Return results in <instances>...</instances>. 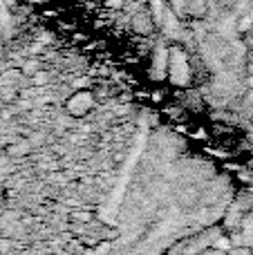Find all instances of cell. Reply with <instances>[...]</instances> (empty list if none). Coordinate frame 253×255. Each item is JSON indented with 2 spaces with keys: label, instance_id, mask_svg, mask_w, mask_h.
I'll use <instances>...</instances> for the list:
<instances>
[{
  "label": "cell",
  "instance_id": "cell-1",
  "mask_svg": "<svg viewBox=\"0 0 253 255\" xmlns=\"http://www.w3.org/2000/svg\"><path fill=\"white\" fill-rule=\"evenodd\" d=\"M31 70H36V63H27L25 65V72H31Z\"/></svg>",
  "mask_w": 253,
  "mask_h": 255
},
{
  "label": "cell",
  "instance_id": "cell-2",
  "mask_svg": "<svg viewBox=\"0 0 253 255\" xmlns=\"http://www.w3.org/2000/svg\"><path fill=\"white\" fill-rule=\"evenodd\" d=\"M108 4H110V7H119L121 0H108Z\"/></svg>",
  "mask_w": 253,
  "mask_h": 255
}]
</instances>
